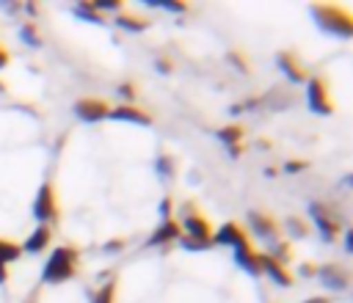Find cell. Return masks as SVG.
<instances>
[{
    "instance_id": "obj_27",
    "label": "cell",
    "mask_w": 353,
    "mask_h": 303,
    "mask_svg": "<svg viewBox=\"0 0 353 303\" xmlns=\"http://www.w3.org/2000/svg\"><path fill=\"white\" fill-rule=\"evenodd\" d=\"M116 94L124 99V105H132V102H135V85H132V83H121Z\"/></svg>"
},
{
    "instance_id": "obj_2",
    "label": "cell",
    "mask_w": 353,
    "mask_h": 303,
    "mask_svg": "<svg viewBox=\"0 0 353 303\" xmlns=\"http://www.w3.org/2000/svg\"><path fill=\"white\" fill-rule=\"evenodd\" d=\"M312 17L317 19V25L325 33H334V36H342V39H350V33H353L350 14L342 6H312Z\"/></svg>"
},
{
    "instance_id": "obj_11",
    "label": "cell",
    "mask_w": 353,
    "mask_h": 303,
    "mask_svg": "<svg viewBox=\"0 0 353 303\" xmlns=\"http://www.w3.org/2000/svg\"><path fill=\"white\" fill-rule=\"evenodd\" d=\"M259 275H268V278H270L273 284H279V286H290V284H292L290 267L281 264V262H276V259L268 256V253H259Z\"/></svg>"
},
{
    "instance_id": "obj_9",
    "label": "cell",
    "mask_w": 353,
    "mask_h": 303,
    "mask_svg": "<svg viewBox=\"0 0 353 303\" xmlns=\"http://www.w3.org/2000/svg\"><path fill=\"white\" fill-rule=\"evenodd\" d=\"M314 275L320 278V284L325 289H334V292H345L350 286V273L342 264H323Z\"/></svg>"
},
{
    "instance_id": "obj_35",
    "label": "cell",
    "mask_w": 353,
    "mask_h": 303,
    "mask_svg": "<svg viewBox=\"0 0 353 303\" xmlns=\"http://www.w3.org/2000/svg\"><path fill=\"white\" fill-rule=\"evenodd\" d=\"M303 303H331V297H325V295H314V297H306Z\"/></svg>"
},
{
    "instance_id": "obj_26",
    "label": "cell",
    "mask_w": 353,
    "mask_h": 303,
    "mask_svg": "<svg viewBox=\"0 0 353 303\" xmlns=\"http://www.w3.org/2000/svg\"><path fill=\"white\" fill-rule=\"evenodd\" d=\"M154 168H157V176H163V179H171V174H174V160H171L168 154H163V157H157Z\"/></svg>"
},
{
    "instance_id": "obj_37",
    "label": "cell",
    "mask_w": 353,
    "mask_h": 303,
    "mask_svg": "<svg viewBox=\"0 0 353 303\" xmlns=\"http://www.w3.org/2000/svg\"><path fill=\"white\" fill-rule=\"evenodd\" d=\"M8 281V264H0V284Z\"/></svg>"
},
{
    "instance_id": "obj_24",
    "label": "cell",
    "mask_w": 353,
    "mask_h": 303,
    "mask_svg": "<svg viewBox=\"0 0 353 303\" xmlns=\"http://www.w3.org/2000/svg\"><path fill=\"white\" fill-rule=\"evenodd\" d=\"M146 6H152V8H165V11H174V14H185V11H188L185 3H174V0H146Z\"/></svg>"
},
{
    "instance_id": "obj_22",
    "label": "cell",
    "mask_w": 353,
    "mask_h": 303,
    "mask_svg": "<svg viewBox=\"0 0 353 303\" xmlns=\"http://www.w3.org/2000/svg\"><path fill=\"white\" fill-rule=\"evenodd\" d=\"M74 14H77V17H83V19H88V22L105 25V17H102V14H97V11L91 8V3H77V6H74Z\"/></svg>"
},
{
    "instance_id": "obj_17",
    "label": "cell",
    "mask_w": 353,
    "mask_h": 303,
    "mask_svg": "<svg viewBox=\"0 0 353 303\" xmlns=\"http://www.w3.org/2000/svg\"><path fill=\"white\" fill-rule=\"evenodd\" d=\"M218 140H221L223 146H229L232 157H237V154H240V140H243V127H240V124L221 127V129H218Z\"/></svg>"
},
{
    "instance_id": "obj_15",
    "label": "cell",
    "mask_w": 353,
    "mask_h": 303,
    "mask_svg": "<svg viewBox=\"0 0 353 303\" xmlns=\"http://www.w3.org/2000/svg\"><path fill=\"white\" fill-rule=\"evenodd\" d=\"M52 242V231H50V226H36L28 237H25V242L19 245L25 253H41V251H47V245Z\"/></svg>"
},
{
    "instance_id": "obj_18",
    "label": "cell",
    "mask_w": 353,
    "mask_h": 303,
    "mask_svg": "<svg viewBox=\"0 0 353 303\" xmlns=\"http://www.w3.org/2000/svg\"><path fill=\"white\" fill-rule=\"evenodd\" d=\"M116 25L124 28V30H130V33H141V30H146L149 22H146L143 17H135V14L121 11V14H116Z\"/></svg>"
},
{
    "instance_id": "obj_33",
    "label": "cell",
    "mask_w": 353,
    "mask_h": 303,
    "mask_svg": "<svg viewBox=\"0 0 353 303\" xmlns=\"http://www.w3.org/2000/svg\"><path fill=\"white\" fill-rule=\"evenodd\" d=\"M154 66H157L163 74H168V72H171V63H168L165 58H157V61H154Z\"/></svg>"
},
{
    "instance_id": "obj_8",
    "label": "cell",
    "mask_w": 353,
    "mask_h": 303,
    "mask_svg": "<svg viewBox=\"0 0 353 303\" xmlns=\"http://www.w3.org/2000/svg\"><path fill=\"white\" fill-rule=\"evenodd\" d=\"M72 110H74V116H77L80 121H102V118H108V110H110V105H108L105 99H97V96H85V99H77Z\"/></svg>"
},
{
    "instance_id": "obj_31",
    "label": "cell",
    "mask_w": 353,
    "mask_h": 303,
    "mask_svg": "<svg viewBox=\"0 0 353 303\" xmlns=\"http://www.w3.org/2000/svg\"><path fill=\"white\" fill-rule=\"evenodd\" d=\"M342 242H345V253H350L353 251V234H350V229L342 231Z\"/></svg>"
},
{
    "instance_id": "obj_21",
    "label": "cell",
    "mask_w": 353,
    "mask_h": 303,
    "mask_svg": "<svg viewBox=\"0 0 353 303\" xmlns=\"http://www.w3.org/2000/svg\"><path fill=\"white\" fill-rule=\"evenodd\" d=\"M91 303H116V278L108 281V284H102V286L94 292Z\"/></svg>"
},
{
    "instance_id": "obj_36",
    "label": "cell",
    "mask_w": 353,
    "mask_h": 303,
    "mask_svg": "<svg viewBox=\"0 0 353 303\" xmlns=\"http://www.w3.org/2000/svg\"><path fill=\"white\" fill-rule=\"evenodd\" d=\"M8 66V52H6V47H0V72Z\"/></svg>"
},
{
    "instance_id": "obj_28",
    "label": "cell",
    "mask_w": 353,
    "mask_h": 303,
    "mask_svg": "<svg viewBox=\"0 0 353 303\" xmlns=\"http://www.w3.org/2000/svg\"><path fill=\"white\" fill-rule=\"evenodd\" d=\"M229 61L237 66V72H248V63H245V61H243L237 52H229Z\"/></svg>"
},
{
    "instance_id": "obj_3",
    "label": "cell",
    "mask_w": 353,
    "mask_h": 303,
    "mask_svg": "<svg viewBox=\"0 0 353 303\" xmlns=\"http://www.w3.org/2000/svg\"><path fill=\"white\" fill-rule=\"evenodd\" d=\"M179 231L182 237L193 240V242H201V245H210L212 240V226L204 215L193 212V209H182V218H179Z\"/></svg>"
},
{
    "instance_id": "obj_10",
    "label": "cell",
    "mask_w": 353,
    "mask_h": 303,
    "mask_svg": "<svg viewBox=\"0 0 353 303\" xmlns=\"http://www.w3.org/2000/svg\"><path fill=\"white\" fill-rule=\"evenodd\" d=\"M248 229H251L262 242H268V245H273V242L279 240V226H276V220H273L270 215H265V212H248Z\"/></svg>"
},
{
    "instance_id": "obj_14",
    "label": "cell",
    "mask_w": 353,
    "mask_h": 303,
    "mask_svg": "<svg viewBox=\"0 0 353 303\" xmlns=\"http://www.w3.org/2000/svg\"><path fill=\"white\" fill-rule=\"evenodd\" d=\"M276 63H279L281 74H284V77H287L292 85L306 83V72L298 66V61H295V55H292V52H279V55H276Z\"/></svg>"
},
{
    "instance_id": "obj_7",
    "label": "cell",
    "mask_w": 353,
    "mask_h": 303,
    "mask_svg": "<svg viewBox=\"0 0 353 303\" xmlns=\"http://www.w3.org/2000/svg\"><path fill=\"white\" fill-rule=\"evenodd\" d=\"M248 242V237H245V231L240 229V223H234V220H229V223H221L215 231H212V240H210V245H226V248H240V245H245Z\"/></svg>"
},
{
    "instance_id": "obj_32",
    "label": "cell",
    "mask_w": 353,
    "mask_h": 303,
    "mask_svg": "<svg viewBox=\"0 0 353 303\" xmlns=\"http://www.w3.org/2000/svg\"><path fill=\"white\" fill-rule=\"evenodd\" d=\"M160 215H163V220L171 218V198H163V204H160Z\"/></svg>"
},
{
    "instance_id": "obj_6",
    "label": "cell",
    "mask_w": 353,
    "mask_h": 303,
    "mask_svg": "<svg viewBox=\"0 0 353 303\" xmlns=\"http://www.w3.org/2000/svg\"><path fill=\"white\" fill-rule=\"evenodd\" d=\"M33 218L39 220V226H47L58 218V201H55V190L50 182H44L33 198Z\"/></svg>"
},
{
    "instance_id": "obj_5",
    "label": "cell",
    "mask_w": 353,
    "mask_h": 303,
    "mask_svg": "<svg viewBox=\"0 0 353 303\" xmlns=\"http://www.w3.org/2000/svg\"><path fill=\"white\" fill-rule=\"evenodd\" d=\"M303 85H306V102H309L312 113H317V116H331L334 102H331V96H328L325 80H323V77H306Z\"/></svg>"
},
{
    "instance_id": "obj_25",
    "label": "cell",
    "mask_w": 353,
    "mask_h": 303,
    "mask_svg": "<svg viewBox=\"0 0 353 303\" xmlns=\"http://www.w3.org/2000/svg\"><path fill=\"white\" fill-rule=\"evenodd\" d=\"M19 39H22L25 44H30V47H39V44H41V39H39L36 28H33V25H28V22L19 28Z\"/></svg>"
},
{
    "instance_id": "obj_23",
    "label": "cell",
    "mask_w": 353,
    "mask_h": 303,
    "mask_svg": "<svg viewBox=\"0 0 353 303\" xmlns=\"http://www.w3.org/2000/svg\"><path fill=\"white\" fill-rule=\"evenodd\" d=\"M91 8L97 11V14H121L124 11V6L119 3V0H97V3H91Z\"/></svg>"
},
{
    "instance_id": "obj_13",
    "label": "cell",
    "mask_w": 353,
    "mask_h": 303,
    "mask_svg": "<svg viewBox=\"0 0 353 303\" xmlns=\"http://www.w3.org/2000/svg\"><path fill=\"white\" fill-rule=\"evenodd\" d=\"M108 118H113V121H130V124H141V127H149V124H152V116L143 113V110L135 107V105L110 107V110H108Z\"/></svg>"
},
{
    "instance_id": "obj_1",
    "label": "cell",
    "mask_w": 353,
    "mask_h": 303,
    "mask_svg": "<svg viewBox=\"0 0 353 303\" xmlns=\"http://www.w3.org/2000/svg\"><path fill=\"white\" fill-rule=\"evenodd\" d=\"M74 275H77V248H72V245L52 248L44 267H41V281L44 284H63Z\"/></svg>"
},
{
    "instance_id": "obj_4",
    "label": "cell",
    "mask_w": 353,
    "mask_h": 303,
    "mask_svg": "<svg viewBox=\"0 0 353 303\" xmlns=\"http://www.w3.org/2000/svg\"><path fill=\"white\" fill-rule=\"evenodd\" d=\"M309 218H312V226L317 229L320 240L323 242H334L336 234H339V220L334 218V212L323 204V201H312L309 204Z\"/></svg>"
},
{
    "instance_id": "obj_34",
    "label": "cell",
    "mask_w": 353,
    "mask_h": 303,
    "mask_svg": "<svg viewBox=\"0 0 353 303\" xmlns=\"http://www.w3.org/2000/svg\"><path fill=\"white\" fill-rule=\"evenodd\" d=\"M298 273H301L303 278H309V275H314L317 270H314V264H301V270H298Z\"/></svg>"
},
{
    "instance_id": "obj_16",
    "label": "cell",
    "mask_w": 353,
    "mask_h": 303,
    "mask_svg": "<svg viewBox=\"0 0 353 303\" xmlns=\"http://www.w3.org/2000/svg\"><path fill=\"white\" fill-rule=\"evenodd\" d=\"M234 262H237V264H240L245 273L259 275V253L251 248V242H245V245L234 248Z\"/></svg>"
},
{
    "instance_id": "obj_19",
    "label": "cell",
    "mask_w": 353,
    "mask_h": 303,
    "mask_svg": "<svg viewBox=\"0 0 353 303\" xmlns=\"http://www.w3.org/2000/svg\"><path fill=\"white\" fill-rule=\"evenodd\" d=\"M22 256V248L11 240H0V264H11Z\"/></svg>"
},
{
    "instance_id": "obj_20",
    "label": "cell",
    "mask_w": 353,
    "mask_h": 303,
    "mask_svg": "<svg viewBox=\"0 0 353 303\" xmlns=\"http://www.w3.org/2000/svg\"><path fill=\"white\" fill-rule=\"evenodd\" d=\"M284 229H287V234H290V237H295V240H303V237L309 234V223H303V220H301V218H295V215L284 220Z\"/></svg>"
},
{
    "instance_id": "obj_30",
    "label": "cell",
    "mask_w": 353,
    "mask_h": 303,
    "mask_svg": "<svg viewBox=\"0 0 353 303\" xmlns=\"http://www.w3.org/2000/svg\"><path fill=\"white\" fill-rule=\"evenodd\" d=\"M121 248H124L121 240H110V242H105V253H119Z\"/></svg>"
},
{
    "instance_id": "obj_29",
    "label": "cell",
    "mask_w": 353,
    "mask_h": 303,
    "mask_svg": "<svg viewBox=\"0 0 353 303\" xmlns=\"http://www.w3.org/2000/svg\"><path fill=\"white\" fill-rule=\"evenodd\" d=\"M303 168H306V163H298V160L284 163V171H287V174H298V171H303Z\"/></svg>"
},
{
    "instance_id": "obj_12",
    "label": "cell",
    "mask_w": 353,
    "mask_h": 303,
    "mask_svg": "<svg viewBox=\"0 0 353 303\" xmlns=\"http://www.w3.org/2000/svg\"><path fill=\"white\" fill-rule=\"evenodd\" d=\"M179 237H182V231H179V223H176L174 218H168V220L157 223V229L152 231V237L146 240V245H149V248H157V245H168V242H176Z\"/></svg>"
}]
</instances>
